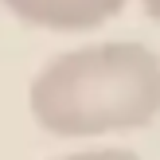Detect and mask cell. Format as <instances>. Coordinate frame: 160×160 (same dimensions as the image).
I'll return each mask as SVG.
<instances>
[{
  "mask_svg": "<svg viewBox=\"0 0 160 160\" xmlns=\"http://www.w3.org/2000/svg\"><path fill=\"white\" fill-rule=\"evenodd\" d=\"M0 4L28 28L78 35V31H98L109 20H117L125 0H0Z\"/></svg>",
  "mask_w": 160,
  "mask_h": 160,
  "instance_id": "cell-2",
  "label": "cell"
},
{
  "mask_svg": "<svg viewBox=\"0 0 160 160\" xmlns=\"http://www.w3.org/2000/svg\"><path fill=\"white\" fill-rule=\"evenodd\" d=\"M141 8H145V16L152 23H160V0H141Z\"/></svg>",
  "mask_w": 160,
  "mask_h": 160,
  "instance_id": "cell-4",
  "label": "cell"
},
{
  "mask_svg": "<svg viewBox=\"0 0 160 160\" xmlns=\"http://www.w3.org/2000/svg\"><path fill=\"white\" fill-rule=\"evenodd\" d=\"M31 121L62 141L133 133L160 117V55L137 39H98L55 55L28 86Z\"/></svg>",
  "mask_w": 160,
  "mask_h": 160,
  "instance_id": "cell-1",
  "label": "cell"
},
{
  "mask_svg": "<svg viewBox=\"0 0 160 160\" xmlns=\"http://www.w3.org/2000/svg\"><path fill=\"white\" fill-rule=\"evenodd\" d=\"M55 160H141L133 148H82V152H67Z\"/></svg>",
  "mask_w": 160,
  "mask_h": 160,
  "instance_id": "cell-3",
  "label": "cell"
}]
</instances>
